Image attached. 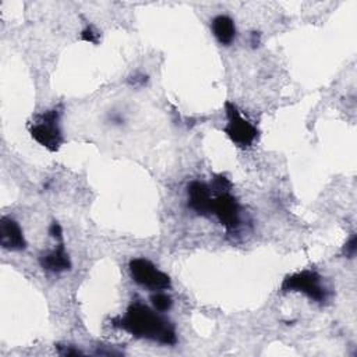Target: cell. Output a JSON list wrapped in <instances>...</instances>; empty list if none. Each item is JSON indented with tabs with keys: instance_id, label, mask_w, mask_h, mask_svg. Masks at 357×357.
I'll list each match as a JSON object with an SVG mask.
<instances>
[{
	"instance_id": "obj_10",
	"label": "cell",
	"mask_w": 357,
	"mask_h": 357,
	"mask_svg": "<svg viewBox=\"0 0 357 357\" xmlns=\"http://www.w3.org/2000/svg\"><path fill=\"white\" fill-rule=\"evenodd\" d=\"M211 30L221 45H231L236 38L235 22L225 15L217 16L211 23Z\"/></svg>"
},
{
	"instance_id": "obj_7",
	"label": "cell",
	"mask_w": 357,
	"mask_h": 357,
	"mask_svg": "<svg viewBox=\"0 0 357 357\" xmlns=\"http://www.w3.org/2000/svg\"><path fill=\"white\" fill-rule=\"evenodd\" d=\"M189 207L201 217H210L213 214V192L211 188L203 182H192L188 186Z\"/></svg>"
},
{
	"instance_id": "obj_2",
	"label": "cell",
	"mask_w": 357,
	"mask_h": 357,
	"mask_svg": "<svg viewBox=\"0 0 357 357\" xmlns=\"http://www.w3.org/2000/svg\"><path fill=\"white\" fill-rule=\"evenodd\" d=\"M59 109H51L44 112L42 115L35 116L30 127L33 138L51 152H56L63 142V134L59 126Z\"/></svg>"
},
{
	"instance_id": "obj_3",
	"label": "cell",
	"mask_w": 357,
	"mask_h": 357,
	"mask_svg": "<svg viewBox=\"0 0 357 357\" xmlns=\"http://www.w3.org/2000/svg\"><path fill=\"white\" fill-rule=\"evenodd\" d=\"M321 282L322 278L315 271L306 269L286 276L282 282L281 290L285 293L300 292L317 303H324L328 299V290L322 286Z\"/></svg>"
},
{
	"instance_id": "obj_14",
	"label": "cell",
	"mask_w": 357,
	"mask_h": 357,
	"mask_svg": "<svg viewBox=\"0 0 357 357\" xmlns=\"http://www.w3.org/2000/svg\"><path fill=\"white\" fill-rule=\"evenodd\" d=\"M81 40L85 41V42H90V44H98L99 35L94 31L92 27H87V28L83 30V33H81Z\"/></svg>"
},
{
	"instance_id": "obj_17",
	"label": "cell",
	"mask_w": 357,
	"mask_h": 357,
	"mask_svg": "<svg viewBox=\"0 0 357 357\" xmlns=\"http://www.w3.org/2000/svg\"><path fill=\"white\" fill-rule=\"evenodd\" d=\"M128 83L131 84V85H144L145 83H147V77L145 76H134V77H131L130 80H128Z\"/></svg>"
},
{
	"instance_id": "obj_1",
	"label": "cell",
	"mask_w": 357,
	"mask_h": 357,
	"mask_svg": "<svg viewBox=\"0 0 357 357\" xmlns=\"http://www.w3.org/2000/svg\"><path fill=\"white\" fill-rule=\"evenodd\" d=\"M112 325L127 331L135 338L149 339L160 344L172 346L177 343L174 325L156 310L153 311L140 301L130 304L123 317L113 318Z\"/></svg>"
},
{
	"instance_id": "obj_12",
	"label": "cell",
	"mask_w": 357,
	"mask_h": 357,
	"mask_svg": "<svg viewBox=\"0 0 357 357\" xmlns=\"http://www.w3.org/2000/svg\"><path fill=\"white\" fill-rule=\"evenodd\" d=\"M231 189H232V183H231L229 178L225 177L224 174H217L213 178V183H211L213 194H215V196L225 194V193H229Z\"/></svg>"
},
{
	"instance_id": "obj_8",
	"label": "cell",
	"mask_w": 357,
	"mask_h": 357,
	"mask_svg": "<svg viewBox=\"0 0 357 357\" xmlns=\"http://www.w3.org/2000/svg\"><path fill=\"white\" fill-rule=\"evenodd\" d=\"M0 244L12 251H20L27 247L24 233L15 219L3 217L0 221Z\"/></svg>"
},
{
	"instance_id": "obj_6",
	"label": "cell",
	"mask_w": 357,
	"mask_h": 357,
	"mask_svg": "<svg viewBox=\"0 0 357 357\" xmlns=\"http://www.w3.org/2000/svg\"><path fill=\"white\" fill-rule=\"evenodd\" d=\"M213 214L229 231H233L240 224V206L229 193L215 196L213 200Z\"/></svg>"
},
{
	"instance_id": "obj_16",
	"label": "cell",
	"mask_w": 357,
	"mask_h": 357,
	"mask_svg": "<svg viewBox=\"0 0 357 357\" xmlns=\"http://www.w3.org/2000/svg\"><path fill=\"white\" fill-rule=\"evenodd\" d=\"M49 235H51L53 239L62 242V239H63V229H62L60 224L53 222V224L51 225V228H49Z\"/></svg>"
},
{
	"instance_id": "obj_4",
	"label": "cell",
	"mask_w": 357,
	"mask_h": 357,
	"mask_svg": "<svg viewBox=\"0 0 357 357\" xmlns=\"http://www.w3.org/2000/svg\"><path fill=\"white\" fill-rule=\"evenodd\" d=\"M225 110L228 123L224 130L228 134V137L233 141V144H236L240 148L251 147L256 138L258 137V130L240 115L239 109L233 102H226Z\"/></svg>"
},
{
	"instance_id": "obj_9",
	"label": "cell",
	"mask_w": 357,
	"mask_h": 357,
	"mask_svg": "<svg viewBox=\"0 0 357 357\" xmlns=\"http://www.w3.org/2000/svg\"><path fill=\"white\" fill-rule=\"evenodd\" d=\"M40 264L45 271L55 272V274L69 271L72 268V261L69 258V254L66 253L63 243H60L58 249H55L53 251L42 256L40 258Z\"/></svg>"
},
{
	"instance_id": "obj_11",
	"label": "cell",
	"mask_w": 357,
	"mask_h": 357,
	"mask_svg": "<svg viewBox=\"0 0 357 357\" xmlns=\"http://www.w3.org/2000/svg\"><path fill=\"white\" fill-rule=\"evenodd\" d=\"M151 303L153 306V308L159 313H165V311H169L173 306V301H172V297L163 292H155L152 296H151Z\"/></svg>"
},
{
	"instance_id": "obj_18",
	"label": "cell",
	"mask_w": 357,
	"mask_h": 357,
	"mask_svg": "<svg viewBox=\"0 0 357 357\" xmlns=\"http://www.w3.org/2000/svg\"><path fill=\"white\" fill-rule=\"evenodd\" d=\"M258 44H260V33H253L251 34V45L258 47Z\"/></svg>"
},
{
	"instance_id": "obj_15",
	"label": "cell",
	"mask_w": 357,
	"mask_h": 357,
	"mask_svg": "<svg viewBox=\"0 0 357 357\" xmlns=\"http://www.w3.org/2000/svg\"><path fill=\"white\" fill-rule=\"evenodd\" d=\"M58 351L60 356H77V354H83L81 350L74 349L73 346H65V344H58Z\"/></svg>"
},
{
	"instance_id": "obj_13",
	"label": "cell",
	"mask_w": 357,
	"mask_h": 357,
	"mask_svg": "<svg viewBox=\"0 0 357 357\" xmlns=\"http://www.w3.org/2000/svg\"><path fill=\"white\" fill-rule=\"evenodd\" d=\"M356 251H357V236L353 235L349 242L344 244L343 247V254L349 258H353L356 256Z\"/></svg>"
},
{
	"instance_id": "obj_5",
	"label": "cell",
	"mask_w": 357,
	"mask_h": 357,
	"mask_svg": "<svg viewBox=\"0 0 357 357\" xmlns=\"http://www.w3.org/2000/svg\"><path fill=\"white\" fill-rule=\"evenodd\" d=\"M128 269L131 278L141 286L160 292L170 288V278L167 274L158 269L147 258H133L128 264Z\"/></svg>"
}]
</instances>
